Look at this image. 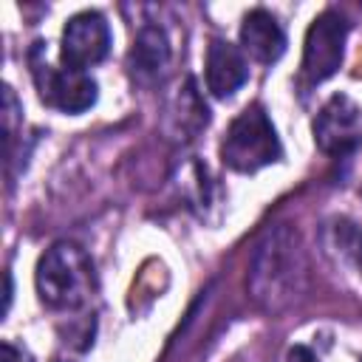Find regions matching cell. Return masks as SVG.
Masks as SVG:
<instances>
[{
  "mask_svg": "<svg viewBox=\"0 0 362 362\" xmlns=\"http://www.w3.org/2000/svg\"><path fill=\"white\" fill-rule=\"evenodd\" d=\"M170 59H173V51H170V40H167V31L161 25H141L136 31V40H133V48L127 54V71H130V79L141 88H153L164 79V74L170 71Z\"/></svg>",
  "mask_w": 362,
  "mask_h": 362,
  "instance_id": "cell-8",
  "label": "cell"
},
{
  "mask_svg": "<svg viewBox=\"0 0 362 362\" xmlns=\"http://www.w3.org/2000/svg\"><path fill=\"white\" fill-rule=\"evenodd\" d=\"M314 141L328 156L351 153L362 141V107L345 93L325 99L314 116Z\"/></svg>",
  "mask_w": 362,
  "mask_h": 362,
  "instance_id": "cell-7",
  "label": "cell"
},
{
  "mask_svg": "<svg viewBox=\"0 0 362 362\" xmlns=\"http://www.w3.org/2000/svg\"><path fill=\"white\" fill-rule=\"evenodd\" d=\"M107 51H110V28L99 11H79L65 20L59 40L62 65L88 71L99 65L107 57Z\"/></svg>",
  "mask_w": 362,
  "mask_h": 362,
  "instance_id": "cell-6",
  "label": "cell"
},
{
  "mask_svg": "<svg viewBox=\"0 0 362 362\" xmlns=\"http://www.w3.org/2000/svg\"><path fill=\"white\" fill-rule=\"evenodd\" d=\"M283 147L269 113L260 105H249L240 110L223 133L221 161L235 173H257L274 161H280Z\"/></svg>",
  "mask_w": 362,
  "mask_h": 362,
  "instance_id": "cell-3",
  "label": "cell"
},
{
  "mask_svg": "<svg viewBox=\"0 0 362 362\" xmlns=\"http://www.w3.org/2000/svg\"><path fill=\"white\" fill-rule=\"evenodd\" d=\"M246 288L266 314H283L305 297L308 255L291 223H277L257 240L246 272Z\"/></svg>",
  "mask_w": 362,
  "mask_h": 362,
  "instance_id": "cell-1",
  "label": "cell"
},
{
  "mask_svg": "<svg viewBox=\"0 0 362 362\" xmlns=\"http://www.w3.org/2000/svg\"><path fill=\"white\" fill-rule=\"evenodd\" d=\"M240 51L255 62L272 65L286 51V31L277 17L266 8H252L240 23Z\"/></svg>",
  "mask_w": 362,
  "mask_h": 362,
  "instance_id": "cell-10",
  "label": "cell"
},
{
  "mask_svg": "<svg viewBox=\"0 0 362 362\" xmlns=\"http://www.w3.org/2000/svg\"><path fill=\"white\" fill-rule=\"evenodd\" d=\"M3 141H6V158L11 156V147H14V139H17V130L23 127V113H20V102L14 96V90L6 85L3 88Z\"/></svg>",
  "mask_w": 362,
  "mask_h": 362,
  "instance_id": "cell-12",
  "label": "cell"
},
{
  "mask_svg": "<svg viewBox=\"0 0 362 362\" xmlns=\"http://www.w3.org/2000/svg\"><path fill=\"white\" fill-rule=\"evenodd\" d=\"M351 260L356 263V269H359V274H362V232H359V238H356V243H354V252H351Z\"/></svg>",
  "mask_w": 362,
  "mask_h": 362,
  "instance_id": "cell-15",
  "label": "cell"
},
{
  "mask_svg": "<svg viewBox=\"0 0 362 362\" xmlns=\"http://www.w3.org/2000/svg\"><path fill=\"white\" fill-rule=\"evenodd\" d=\"M31 76L37 85V96L62 113H85L88 107H93L99 90L96 82L88 71H76V68H54L45 59L37 57V51L31 54Z\"/></svg>",
  "mask_w": 362,
  "mask_h": 362,
  "instance_id": "cell-5",
  "label": "cell"
},
{
  "mask_svg": "<svg viewBox=\"0 0 362 362\" xmlns=\"http://www.w3.org/2000/svg\"><path fill=\"white\" fill-rule=\"evenodd\" d=\"M34 286L48 308L74 311L85 305L96 291L93 260L82 246L71 240H57L37 260Z\"/></svg>",
  "mask_w": 362,
  "mask_h": 362,
  "instance_id": "cell-2",
  "label": "cell"
},
{
  "mask_svg": "<svg viewBox=\"0 0 362 362\" xmlns=\"http://www.w3.org/2000/svg\"><path fill=\"white\" fill-rule=\"evenodd\" d=\"M286 362H320V356L308 345H291L286 354Z\"/></svg>",
  "mask_w": 362,
  "mask_h": 362,
  "instance_id": "cell-14",
  "label": "cell"
},
{
  "mask_svg": "<svg viewBox=\"0 0 362 362\" xmlns=\"http://www.w3.org/2000/svg\"><path fill=\"white\" fill-rule=\"evenodd\" d=\"M204 79H206V90L215 99L235 96L249 79V62H246L243 51L226 40H212L206 48Z\"/></svg>",
  "mask_w": 362,
  "mask_h": 362,
  "instance_id": "cell-9",
  "label": "cell"
},
{
  "mask_svg": "<svg viewBox=\"0 0 362 362\" xmlns=\"http://www.w3.org/2000/svg\"><path fill=\"white\" fill-rule=\"evenodd\" d=\"M0 362H34V356L25 345H17V342L6 339L3 348H0Z\"/></svg>",
  "mask_w": 362,
  "mask_h": 362,
  "instance_id": "cell-13",
  "label": "cell"
},
{
  "mask_svg": "<svg viewBox=\"0 0 362 362\" xmlns=\"http://www.w3.org/2000/svg\"><path fill=\"white\" fill-rule=\"evenodd\" d=\"M198 105H204V102L198 99L195 85L187 82L184 90L175 93L173 107H170V122H173V136H175V139H192V136L206 124V119H209L206 110H204V113H187V110H192V107H198Z\"/></svg>",
  "mask_w": 362,
  "mask_h": 362,
  "instance_id": "cell-11",
  "label": "cell"
},
{
  "mask_svg": "<svg viewBox=\"0 0 362 362\" xmlns=\"http://www.w3.org/2000/svg\"><path fill=\"white\" fill-rule=\"evenodd\" d=\"M348 28H351L348 20L334 8H325L311 20L303 42V62H300V76L305 85H320L339 71L345 57Z\"/></svg>",
  "mask_w": 362,
  "mask_h": 362,
  "instance_id": "cell-4",
  "label": "cell"
},
{
  "mask_svg": "<svg viewBox=\"0 0 362 362\" xmlns=\"http://www.w3.org/2000/svg\"><path fill=\"white\" fill-rule=\"evenodd\" d=\"M57 362H74V359H57Z\"/></svg>",
  "mask_w": 362,
  "mask_h": 362,
  "instance_id": "cell-16",
  "label": "cell"
}]
</instances>
